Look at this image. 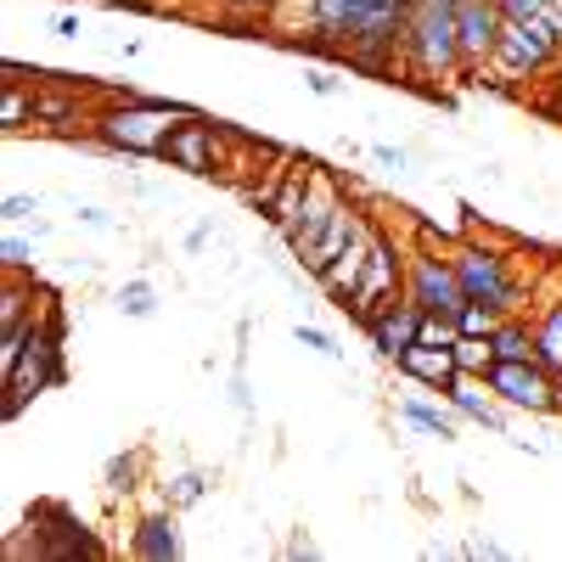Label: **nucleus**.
I'll return each instance as SVG.
<instances>
[{
	"instance_id": "f3484780",
	"label": "nucleus",
	"mask_w": 562,
	"mask_h": 562,
	"mask_svg": "<svg viewBox=\"0 0 562 562\" xmlns=\"http://www.w3.org/2000/svg\"><path fill=\"white\" fill-rule=\"evenodd\" d=\"M535 360L562 378V304H551V315L535 326Z\"/></svg>"
},
{
	"instance_id": "39448f33",
	"label": "nucleus",
	"mask_w": 562,
	"mask_h": 562,
	"mask_svg": "<svg viewBox=\"0 0 562 562\" xmlns=\"http://www.w3.org/2000/svg\"><path fill=\"white\" fill-rule=\"evenodd\" d=\"M484 383H490V394H501L506 405H518V411H535V416L562 411L557 371L540 366V360H495V371H490Z\"/></svg>"
},
{
	"instance_id": "a211bd4d",
	"label": "nucleus",
	"mask_w": 562,
	"mask_h": 562,
	"mask_svg": "<svg viewBox=\"0 0 562 562\" xmlns=\"http://www.w3.org/2000/svg\"><path fill=\"white\" fill-rule=\"evenodd\" d=\"M456 366H461V378H490L495 371V344L490 338H456Z\"/></svg>"
},
{
	"instance_id": "2f4dec72",
	"label": "nucleus",
	"mask_w": 562,
	"mask_h": 562,
	"mask_svg": "<svg viewBox=\"0 0 562 562\" xmlns=\"http://www.w3.org/2000/svg\"><path fill=\"white\" fill-rule=\"evenodd\" d=\"M310 90H315V97H338L344 85H338L333 74H310Z\"/></svg>"
},
{
	"instance_id": "f03ea898",
	"label": "nucleus",
	"mask_w": 562,
	"mask_h": 562,
	"mask_svg": "<svg viewBox=\"0 0 562 562\" xmlns=\"http://www.w3.org/2000/svg\"><path fill=\"white\" fill-rule=\"evenodd\" d=\"M456 7L461 0H416V12L400 34V63L416 85H450L467 79V57H461V29H456Z\"/></svg>"
},
{
	"instance_id": "5701e85b",
	"label": "nucleus",
	"mask_w": 562,
	"mask_h": 562,
	"mask_svg": "<svg viewBox=\"0 0 562 562\" xmlns=\"http://www.w3.org/2000/svg\"><path fill=\"white\" fill-rule=\"evenodd\" d=\"M456 321L450 315H434V310H422V344H456Z\"/></svg>"
},
{
	"instance_id": "6e6552de",
	"label": "nucleus",
	"mask_w": 562,
	"mask_h": 562,
	"mask_svg": "<svg viewBox=\"0 0 562 562\" xmlns=\"http://www.w3.org/2000/svg\"><path fill=\"white\" fill-rule=\"evenodd\" d=\"M456 276H461V288H467V304H495V310H518L524 288L506 276V259L490 254V248H461L456 254Z\"/></svg>"
},
{
	"instance_id": "20e7f679",
	"label": "nucleus",
	"mask_w": 562,
	"mask_h": 562,
	"mask_svg": "<svg viewBox=\"0 0 562 562\" xmlns=\"http://www.w3.org/2000/svg\"><path fill=\"white\" fill-rule=\"evenodd\" d=\"M562 63V34L551 18H529V23H506L501 45H495V68L506 79H540L546 68Z\"/></svg>"
},
{
	"instance_id": "393cba45",
	"label": "nucleus",
	"mask_w": 562,
	"mask_h": 562,
	"mask_svg": "<svg viewBox=\"0 0 562 562\" xmlns=\"http://www.w3.org/2000/svg\"><path fill=\"white\" fill-rule=\"evenodd\" d=\"M29 113H34V97H23V90L12 85V90H7V108H0V119H7V130H23Z\"/></svg>"
},
{
	"instance_id": "4468645a",
	"label": "nucleus",
	"mask_w": 562,
	"mask_h": 562,
	"mask_svg": "<svg viewBox=\"0 0 562 562\" xmlns=\"http://www.w3.org/2000/svg\"><path fill=\"white\" fill-rule=\"evenodd\" d=\"M135 557H147V562H175V557H180V535H175L169 512L140 518V529H135Z\"/></svg>"
},
{
	"instance_id": "4be33fe9",
	"label": "nucleus",
	"mask_w": 562,
	"mask_h": 562,
	"mask_svg": "<svg viewBox=\"0 0 562 562\" xmlns=\"http://www.w3.org/2000/svg\"><path fill=\"white\" fill-rule=\"evenodd\" d=\"M506 23H529V18H551L557 0H495Z\"/></svg>"
},
{
	"instance_id": "1a4fd4ad",
	"label": "nucleus",
	"mask_w": 562,
	"mask_h": 562,
	"mask_svg": "<svg viewBox=\"0 0 562 562\" xmlns=\"http://www.w3.org/2000/svg\"><path fill=\"white\" fill-rule=\"evenodd\" d=\"M394 293H400V254L383 237H371L366 265H360V281H355V293H349L344 310H355L360 321H371V315H383L394 304Z\"/></svg>"
},
{
	"instance_id": "f257e3e1",
	"label": "nucleus",
	"mask_w": 562,
	"mask_h": 562,
	"mask_svg": "<svg viewBox=\"0 0 562 562\" xmlns=\"http://www.w3.org/2000/svg\"><path fill=\"white\" fill-rule=\"evenodd\" d=\"M416 0H310V40L366 74H389Z\"/></svg>"
},
{
	"instance_id": "72a5a7b5",
	"label": "nucleus",
	"mask_w": 562,
	"mask_h": 562,
	"mask_svg": "<svg viewBox=\"0 0 562 562\" xmlns=\"http://www.w3.org/2000/svg\"><path fill=\"white\" fill-rule=\"evenodd\" d=\"M79 220H85V225H97V231H108V214H102V209H79Z\"/></svg>"
},
{
	"instance_id": "7ed1b4c3",
	"label": "nucleus",
	"mask_w": 562,
	"mask_h": 562,
	"mask_svg": "<svg viewBox=\"0 0 562 562\" xmlns=\"http://www.w3.org/2000/svg\"><path fill=\"white\" fill-rule=\"evenodd\" d=\"M175 119H186L180 108H169V102H140V97H124V108H113V113H102V140L108 147H119V153H153L158 158V147H164V135L175 130Z\"/></svg>"
},
{
	"instance_id": "9b49d317",
	"label": "nucleus",
	"mask_w": 562,
	"mask_h": 562,
	"mask_svg": "<svg viewBox=\"0 0 562 562\" xmlns=\"http://www.w3.org/2000/svg\"><path fill=\"white\" fill-rule=\"evenodd\" d=\"M158 158H164L169 169H186V175H214V130H209L203 119L186 113V119L164 135Z\"/></svg>"
},
{
	"instance_id": "ddd939ff",
	"label": "nucleus",
	"mask_w": 562,
	"mask_h": 562,
	"mask_svg": "<svg viewBox=\"0 0 562 562\" xmlns=\"http://www.w3.org/2000/svg\"><path fill=\"white\" fill-rule=\"evenodd\" d=\"M366 326H371V344H378L383 355H394V360H400V355L422 338V310L405 299V304H389L383 315H371Z\"/></svg>"
},
{
	"instance_id": "7c9ffc66",
	"label": "nucleus",
	"mask_w": 562,
	"mask_h": 562,
	"mask_svg": "<svg viewBox=\"0 0 562 562\" xmlns=\"http://www.w3.org/2000/svg\"><path fill=\"white\" fill-rule=\"evenodd\" d=\"M34 209H40V198H23V192H18V198H7V220H12V225H18V220H29Z\"/></svg>"
},
{
	"instance_id": "dca6fc26",
	"label": "nucleus",
	"mask_w": 562,
	"mask_h": 562,
	"mask_svg": "<svg viewBox=\"0 0 562 562\" xmlns=\"http://www.w3.org/2000/svg\"><path fill=\"white\" fill-rule=\"evenodd\" d=\"M445 394H450V405H456L461 416H473L479 428H490V434H506V422H501V416L490 411V400H484V394H479L473 383H467V378H456V383H450Z\"/></svg>"
},
{
	"instance_id": "412c9836",
	"label": "nucleus",
	"mask_w": 562,
	"mask_h": 562,
	"mask_svg": "<svg viewBox=\"0 0 562 562\" xmlns=\"http://www.w3.org/2000/svg\"><path fill=\"white\" fill-rule=\"evenodd\" d=\"M119 310H124V315H135V321H147V315L158 310V299H153L147 281H130V288H119Z\"/></svg>"
},
{
	"instance_id": "9d476101",
	"label": "nucleus",
	"mask_w": 562,
	"mask_h": 562,
	"mask_svg": "<svg viewBox=\"0 0 562 562\" xmlns=\"http://www.w3.org/2000/svg\"><path fill=\"white\" fill-rule=\"evenodd\" d=\"M456 29H461V57H467V79H473L484 63H495V45H501V7L495 0H461L456 7Z\"/></svg>"
},
{
	"instance_id": "0eeeda50",
	"label": "nucleus",
	"mask_w": 562,
	"mask_h": 562,
	"mask_svg": "<svg viewBox=\"0 0 562 562\" xmlns=\"http://www.w3.org/2000/svg\"><path fill=\"white\" fill-rule=\"evenodd\" d=\"M57 321H40L34 326V338L23 344V355H18V366L7 371V389H12V400H7V416H18L23 405H29V394H40L45 383H57L63 378V366H57Z\"/></svg>"
},
{
	"instance_id": "cd10ccee",
	"label": "nucleus",
	"mask_w": 562,
	"mask_h": 562,
	"mask_svg": "<svg viewBox=\"0 0 562 562\" xmlns=\"http://www.w3.org/2000/svg\"><path fill=\"white\" fill-rule=\"evenodd\" d=\"M225 12H243V18H259V12H276L281 0H220Z\"/></svg>"
},
{
	"instance_id": "aec40b11",
	"label": "nucleus",
	"mask_w": 562,
	"mask_h": 562,
	"mask_svg": "<svg viewBox=\"0 0 562 562\" xmlns=\"http://www.w3.org/2000/svg\"><path fill=\"white\" fill-rule=\"evenodd\" d=\"M405 422H411V428H422V434L456 439V422H450L445 411H434V405H422V400H405Z\"/></svg>"
},
{
	"instance_id": "473e14b6",
	"label": "nucleus",
	"mask_w": 562,
	"mask_h": 562,
	"mask_svg": "<svg viewBox=\"0 0 562 562\" xmlns=\"http://www.w3.org/2000/svg\"><path fill=\"white\" fill-rule=\"evenodd\" d=\"M371 158H378L383 169H405V153L400 147H371Z\"/></svg>"
},
{
	"instance_id": "6ab92c4d",
	"label": "nucleus",
	"mask_w": 562,
	"mask_h": 562,
	"mask_svg": "<svg viewBox=\"0 0 562 562\" xmlns=\"http://www.w3.org/2000/svg\"><path fill=\"white\" fill-rule=\"evenodd\" d=\"M501 321H506V310H495V304H467V310L456 315V333H467V338H495Z\"/></svg>"
},
{
	"instance_id": "a878e982",
	"label": "nucleus",
	"mask_w": 562,
	"mask_h": 562,
	"mask_svg": "<svg viewBox=\"0 0 562 562\" xmlns=\"http://www.w3.org/2000/svg\"><path fill=\"white\" fill-rule=\"evenodd\" d=\"M135 467H140V456H113L108 461V490H135Z\"/></svg>"
},
{
	"instance_id": "f8f14e48",
	"label": "nucleus",
	"mask_w": 562,
	"mask_h": 562,
	"mask_svg": "<svg viewBox=\"0 0 562 562\" xmlns=\"http://www.w3.org/2000/svg\"><path fill=\"white\" fill-rule=\"evenodd\" d=\"M400 371H411L416 383H428V389H450L461 378V366H456V344H411L400 355Z\"/></svg>"
},
{
	"instance_id": "2eb2a0df",
	"label": "nucleus",
	"mask_w": 562,
	"mask_h": 562,
	"mask_svg": "<svg viewBox=\"0 0 562 562\" xmlns=\"http://www.w3.org/2000/svg\"><path fill=\"white\" fill-rule=\"evenodd\" d=\"M490 344H495V360H535V326L518 321V315H506Z\"/></svg>"
},
{
	"instance_id": "c85d7f7f",
	"label": "nucleus",
	"mask_w": 562,
	"mask_h": 562,
	"mask_svg": "<svg viewBox=\"0 0 562 562\" xmlns=\"http://www.w3.org/2000/svg\"><path fill=\"white\" fill-rule=\"evenodd\" d=\"M34 119H57L63 124V119H74V108L68 102H52V97H34Z\"/></svg>"
},
{
	"instance_id": "bb28decb",
	"label": "nucleus",
	"mask_w": 562,
	"mask_h": 562,
	"mask_svg": "<svg viewBox=\"0 0 562 562\" xmlns=\"http://www.w3.org/2000/svg\"><path fill=\"white\" fill-rule=\"evenodd\" d=\"M299 344H304V349H315L321 360H344V349H338L333 338H326V333H315V326H299Z\"/></svg>"
},
{
	"instance_id": "f704fd0d",
	"label": "nucleus",
	"mask_w": 562,
	"mask_h": 562,
	"mask_svg": "<svg viewBox=\"0 0 562 562\" xmlns=\"http://www.w3.org/2000/svg\"><path fill=\"white\" fill-rule=\"evenodd\" d=\"M551 23H557V34H562V0H557V7H551Z\"/></svg>"
},
{
	"instance_id": "423d86ee",
	"label": "nucleus",
	"mask_w": 562,
	"mask_h": 562,
	"mask_svg": "<svg viewBox=\"0 0 562 562\" xmlns=\"http://www.w3.org/2000/svg\"><path fill=\"white\" fill-rule=\"evenodd\" d=\"M405 299L416 310H434V315H461L467 310V288L456 276V259H439V254H416L405 265Z\"/></svg>"
},
{
	"instance_id": "b1692460",
	"label": "nucleus",
	"mask_w": 562,
	"mask_h": 562,
	"mask_svg": "<svg viewBox=\"0 0 562 562\" xmlns=\"http://www.w3.org/2000/svg\"><path fill=\"white\" fill-rule=\"evenodd\" d=\"M203 490H209L203 473H180V479L169 484V501H175V506H192V501H203Z\"/></svg>"
},
{
	"instance_id": "c756f323",
	"label": "nucleus",
	"mask_w": 562,
	"mask_h": 562,
	"mask_svg": "<svg viewBox=\"0 0 562 562\" xmlns=\"http://www.w3.org/2000/svg\"><path fill=\"white\" fill-rule=\"evenodd\" d=\"M0 254H7V265H12V270H23V265H29V254H34V248H29V243H23V237H7V248H0Z\"/></svg>"
}]
</instances>
